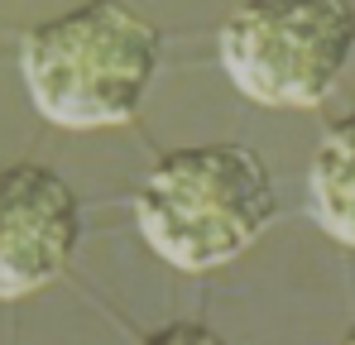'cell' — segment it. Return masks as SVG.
I'll return each instance as SVG.
<instances>
[{
    "label": "cell",
    "mask_w": 355,
    "mask_h": 345,
    "mask_svg": "<svg viewBox=\"0 0 355 345\" xmlns=\"http://www.w3.org/2000/svg\"><path fill=\"white\" fill-rule=\"evenodd\" d=\"M159 57L164 39L139 10L87 0L24 34L19 72L44 120L62 130H106L135 120L159 77Z\"/></svg>",
    "instance_id": "6da1fadb"
},
{
    "label": "cell",
    "mask_w": 355,
    "mask_h": 345,
    "mask_svg": "<svg viewBox=\"0 0 355 345\" xmlns=\"http://www.w3.org/2000/svg\"><path fill=\"white\" fill-rule=\"evenodd\" d=\"M274 211V177L245 144L173 149L135 192V226L144 245L182 274H207L240 259L269 230Z\"/></svg>",
    "instance_id": "7a4b0ae2"
},
{
    "label": "cell",
    "mask_w": 355,
    "mask_h": 345,
    "mask_svg": "<svg viewBox=\"0 0 355 345\" xmlns=\"http://www.w3.org/2000/svg\"><path fill=\"white\" fill-rule=\"evenodd\" d=\"M221 67L240 96L274 111L322 106L355 57L351 0H240L221 24Z\"/></svg>",
    "instance_id": "3957f363"
},
{
    "label": "cell",
    "mask_w": 355,
    "mask_h": 345,
    "mask_svg": "<svg viewBox=\"0 0 355 345\" xmlns=\"http://www.w3.org/2000/svg\"><path fill=\"white\" fill-rule=\"evenodd\" d=\"M82 240L77 192L44 163L0 172V297H29L72 264Z\"/></svg>",
    "instance_id": "277c9868"
},
{
    "label": "cell",
    "mask_w": 355,
    "mask_h": 345,
    "mask_svg": "<svg viewBox=\"0 0 355 345\" xmlns=\"http://www.w3.org/2000/svg\"><path fill=\"white\" fill-rule=\"evenodd\" d=\"M307 216L336 245L355 249V111L327 125L307 163Z\"/></svg>",
    "instance_id": "5b68a950"
},
{
    "label": "cell",
    "mask_w": 355,
    "mask_h": 345,
    "mask_svg": "<svg viewBox=\"0 0 355 345\" xmlns=\"http://www.w3.org/2000/svg\"><path fill=\"white\" fill-rule=\"evenodd\" d=\"M144 345H226L211 326H202V321H173V326H164V331H154Z\"/></svg>",
    "instance_id": "8992f818"
},
{
    "label": "cell",
    "mask_w": 355,
    "mask_h": 345,
    "mask_svg": "<svg viewBox=\"0 0 355 345\" xmlns=\"http://www.w3.org/2000/svg\"><path fill=\"white\" fill-rule=\"evenodd\" d=\"M341 345H355V326H351V331H346V336H341Z\"/></svg>",
    "instance_id": "52a82bcc"
}]
</instances>
